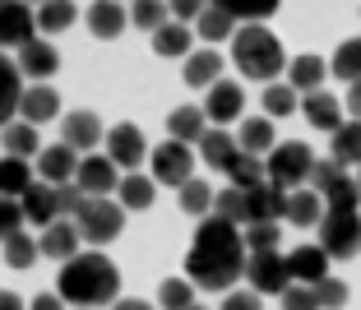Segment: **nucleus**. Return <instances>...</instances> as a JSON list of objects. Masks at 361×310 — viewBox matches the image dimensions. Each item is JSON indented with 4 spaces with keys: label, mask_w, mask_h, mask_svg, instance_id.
Returning <instances> with one entry per match:
<instances>
[{
    "label": "nucleus",
    "mask_w": 361,
    "mask_h": 310,
    "mask_svg": "<svg viewBox=\"0 0 361 310\" xmlns=\"http://www.w3.org/2000/svg\"><path fill=\"white\" fill-rule=\"evenodd\" d=\"M315 227H319V250L329 259L361 255V209H324Z\"/></svg>",
    "instance_id": "5"
},
{
    "label": "nucleus",
    "mask_w": 361,
    "mask_h": 310,
    "mask_svg": "<svg viewBox=\"0 0 361 310\" xmlns=\"http://www.w3.org/2000/svg\"><path fill=\"white\" fill-rule=\"evenodd\" d=\"M0 310H28V306H23V297H14V292H0Z\"/></svg>",
    "instance_id": "57"
},
{
    "label": "nucleus",
    "mask_w": 361,
    "mask_h": 310,
    "mask_svg": "<svg viewBox=\"0 0 361 310\" xmlns=\"http://www.w3.org/2000/svg\"><path fill=\"white\" fill-rule=\"evenodd\" d=\"M14 65H19V75H23V79H32V84H47V79L61 70V51H56L47 37H32V42L19 46Z\"/></svg>",
    "instance_id": "11"
},
{
    "label": "nucleus",
    "mask_w": 361,
    "mask_h": 310,
    "mask_svg": "<svg viewBox=\"0 0 361 310\" xmlns=\"http://www.w3.org/2000/svg\"><path fill=\"white\" fill-rule=\"evenodd\" d=\"M245 283L259 292V297H278L287 287V255L278 250H255V255H245Z\"/></svg>",
    "instance_id": "8"
},
{
    "label": "nucleus",
    "mask_w": 361,
    "mask_h": 310,
    "mask_svg": "<svg viewBox=\"0 0 361 310\" xmlns=\"http://www.w3.org/2000/svg\"><path fill=\"white\" fill-rule=\"evenodd\" d=\"M56 297L65 306H84V310L111 306V301H121V268L102 250H79L56 273Z\"/></svg>",
    "instance_id": "2"
},
{
    "label": "nucleus",
    "mask_w": 361,
    "mask_h": 310,
    "mask_svg": "<svg viewBox=\"0 0 361 310\" xmlns=\"http://www.w3.org/2000/svg\"><path fill=\"white\" fill-rule=\"evenodd\" d=\"M37 255H42V250H37V241H32L28 232H14L10 241H5V264L10 268H32Z\"/></svg>",
    "instance_id": "44"
},
{
    "label": "nucleus",
    "mask_w": 361,
    "mask_h": 310,
    "mask_svg": "<svg viewBox=\"0 0 361 310\" xmlns=\"http://www.w3.org/2000/svg\"><path fill=\"white\" fill-rule=\"evenodd\" d=\"M287 218V190L274 181H259L245 190V223H283Z\"/></svg>",
    "instance_id": "10"
},
{
    "label": "nucleus",
    "mask_w": 361,
    "mask_h": 310,
    "mask_svg": "<svg viewBox=\"0 0 361 310\" xmlns=\"http://www.w3.org/2000/svg\"><path fill=\"white\" fill-rule=\"evenodd\" d=\"M204 5H209V0H167V10H171L176 23H195L204 14Z\"/></svg>",
    "instance_id": "54"
},
{
    "label": "nucleus",
    "mask_w": 361,
    "mask_h": 310,
    "mask_svg": "<svg viewBox=\"0 0 361 310\" xmlns=\"http://www.w3.org/2000/svg\"><path fill=\"white\" fill-rule=\"evenodd\" d=\"M213 213L227 218V223L245 227V190H236V185H227V190L213 194Z\"/></svg>",
    "instance_id": "46"
},
{
    "label": "nucleus",
    "mask_w": 361,
    "mask_h": 310,
    "mask_svg": "<svg viewBox=\"0 0 361 310\" xmlns=\"http://www.w3.org/2000/svg\"><path fill=\"white\" fill-rule=\"evenodd\" d=\"M236 153H241V149H236V135H227L223 125H209V130H204V140L195 144V158L209 162V167H218V171H223Z\"/></svg>",
    "instance_id": "23"
},
{
    "label": "nucleus",
    "mask_w": 361,
    "mask_h": 310,
    "mask_svg": "<svg viewBox=\"0 0 361 310\" xmlns=\"http://www.w3.org/2000/svg\"><path fill=\"white\" fill-rule=\"evenodd\" d=\"M32 310H65V301L56 292H42V297H32Z\"/></svg>",
    "instance_id": "56"
},
{
    "label": "nucleus",
    "mask_w": 361,
    "mask_h": 310,
    "mask_svg": "<svg viewBox=\"0 0 361 310\" xmlns=\"http://www.w3.org/2000/svg\"><path fill=\"white\" fill-rule=\"evenodd\" d=\"M32 185V167L23 158H0V199H19Z\"/></svg>",
    "instance_id": "38"
},
{
    "label": "nucleus",
    "mask_w": 361,
    "mask_h": 310,
    "mask_svg": "<svg viewBox=\"0 0 361 310\" xmlns=\"http://www.w3.org/2000/svg\"><path fill=\"white\" fill-rule=\"evenodd\" d=\"M310 162H315L310 144L287 140V144H274V153L264 158V176L274 185H283V190H301V185H306V176H310Z\"/></svg>",
    "instance_id": "6"
},
{
    "label": "nucleus",
    "mask_w": 361,
    "mask_h": 310,
    "mask_svg": "<svg viewBox=\"0 0 361 310\" xmlns=\"http://www.w3.org/2000/svg\"><path fill=\"white\" fill-rule=\"evenodd\" d=\"M19 209H23V223H32V227H51L56 218H61V209H56V185L32 181L28 190L19 194Z\"/></svg>",
    "instance_id": "18"
},
{
    "label": "nucleus",
    "mask_w": 361,
    "mask_h": 310,
    "mask_svg": "<svg viewBox=\"0 0 361 310\" xmlns=\"http://www.w3.org/2000/svg\"><path fill=\"white\" fill-rule=\"evenodd\" d=\"M301 102H297V88L292 84H269L264 88V116L269 120H278V116H292Z\"/></svg>",
    "instance_id": "43"
},
{
    "label": "nucleus",
    "mask_w": 361,
    "mask_h": 310,
    "mask_svg": "<svg viewBox=\"0 0 361 310\" xmlns=\"http://www.w3.org/2000/svg\"><path fill=\"white\" fill-rule=\"evenodd\" d=\"M278 236H283V223H245L241 227V241L250 255L255 250H278Z\"/></svg>",
    "instance_id": "45"
},
{
    "label": "nucleus",
    "mask_w": 361,
    "mask_h": 310,
    "mask_svg": "<svg viewBox=\"0 0 361 310\" xmlns=\"http://www.w3.org/2000/svg\"><path fill=\"white\" fill-rule=\"evenodd\" d=\"M167 19H171L167 0H130V23H135L139 32H158Z\"/></svg>",
    "instance_id": "40"
},
{
    "label": "nucleus",
    "mask_w": 361,
    "mask_h": 310,
    "mask_svg": "<svg viewBox=\"0 0 361 310\" xmlns=\"http://www.w3.org/2000/svg\"><path fill=\"white\" fill-rule=\"evenodd\" d=\"M343 176H348V171H343L334 158H324V162L315 158V162H310V176H306V181H310V190H315L319 199H324V190H329V185H338Z\"/></svg>",
    "instance_id": "48"
},
{
    "label": "nucleus",
    "mask_w": 361,
    "mask_h": 310,
    "mask_svg": "<svg viewBox=\"0 0 361 310\" xmlns=\"http://www.w3.org/2000/svg\"><path fill=\"white\" fill-rule=\"evenodd\" d=\"M37 171H42V181H47V185L75 181V171H79V153L70 149V144H47V149L37 153Z\"/></svg>",
    "instance_id": "21"
},
{
    "label": "nucleus",
    "mask_w": 361,
    "mask_h": 310,
    "mask_svg": "<svg viewBox=\"0 0 361 310\" xmlns=\"http://www.w3.org/2000/svg\"><path fill=\"white\" fill-rule=\"evenodd\" d=\"M204 130H209V116H204V107H176L167 116V140H180V144H200Z\"/></svg>",
    "instance_id": "28"
},
{
    "label": "nucleus",
    "mask_w": 361,
    "mask_h": 310,
    "mask_svg": "<svg viewBox=\"0 0 361 310\" xmlns=\"http://www.w3.org/2000/svg\"><path fill=\"white\" fill-rule=\"evenodd\" d=\"M287 278L315 287L319 278H329V255H324L319 246H297L292 255H287Z\"/></svg>",
    "instance_id": "20"
},
{
    "label": "nucleus",
    "mask_w": 361,
    "mask_h": 310,
    "mask_svg": "<svg viewBox=\"0 0 361 310\" xmlns=\"http://www.w3.org/2000/svg\"><path fill=\"white\" fill-rule=\"evenodd\" d=\"M190 42H195V28L190 23H176V19H167L153 32V51L158 56H190Z\"/></svg>",
    "instance_id": "34"
},
{
    "label": "nucleus",
    "mask_w": 361,
    "mask_h": 310,
    "mask_svg": "<svg viewBox=\"0 0 361 310\" xmlns=\"http://www.w3.org/2000/svg\"><path fill=\"white\" fill-rule=\"evenodd\" d=\"M158 306L162 310H190L195 306V283L190 278H167L158 287Z\"/></svg>",
    "instance_id": "42"
},
{
    "label": "nucleus",
    "mask_w": 361,
    "mask_h": 310,
    "mask_svg": "<svg viewBox=\"0 0 361 310\" xmlns=\"http://www.w3.org/2000/svg\"><path fill=\"white\" fill-rule=\"evenodd\" d=\"M223 171H227V185H236V190H250V185L269 181L264 176V158H250V153H236Z\"/></svg>",
    "instance_id": "36"
},
{
    "label": "nucleus",
    "mask_w": 361,
    "mask_h": 310,
    "mask_svg": "<svg viewBox=\"0 0 361 310\" xmlns=\"http://www.w3.org/2000/svg\"><path fill=\"white\" fill-rule=\"evenodd\" d=\"M19 97H23V75L19 65L0 51V125H10L19 116Z\"/></svg>",
    "instance_id": "26"
},
{
    "label": "nucleus",
    "mask_w": 361,
    "mask_h": 310,
    "mask_svg": "<svg viewBox=\"0 0 361 310\" xmlns=\"http://www.w3.org/2000/svg\"><path fill=\"white\" fill-rule=\"evenodd\" d=\"M195 149L190 144H180V140H167L158 144V149L149 153V167H153V181L158 185H171V190H180V185L195 176Z\"/></svg>",
    "instance_id": "7"
},
{
    "label": "nucleus",
    "mask_w": 361,
    "mask_h": 310,
    "mask_svg": "<svg viewBox=\"0 0 361 310\" xmlns=\"http://www.w3.org/2000/svg\"><path fill=\"white\" fill-rule=\"evenodd\" d=\"M329 153L338 167H361V120H343L329 135Z\"/></svg>",
    "instance_id": "32"
},
{
    "label": "nucleus",
    "mask_w": 361,
    "mask_h": 310,
    "mask_svg": "<svg viewBox=\"0 0 361 310\" xmlns=\"http://www.w3.org/2000/svg\"><path fill=\"white\" fill-rule=\"evenodd\" d=\"M357 185H361V167H357Z\"/></svg>",
    "instance_id": "60"
},
{
    "label": "nucleus",
    "mask_w": 361,
    "mask_h": 310,
    "mask_svg": "<svg viewBox=\"0 0 361 310\" xmlns=\"http://www.w3.org/2000/svg\"><path fill=\"white\" fill-rule=\"evenodd\" d=\"M14 232H23V209H19V199H0V246Z\"/></svg>",
    "instance_id": "52"
},
{
    "label": "nucleus",
    "mask_w": 361,
    "mask_h": 310,
    "mask_svg": "<svg viewBox=\"0 0 361 310\" xmlns=\"http://www.w3.org/2000/svg\"><path fill=\"white\" fill-rule=\"evenodd\" d=\"M190 310H204V306H190Z\"/></svg>",
    "instance_id": "61"
},
{
    "label": "nucleus",
    "mask_w": 361,
    "mask_h": 310,
    "mask_svg": "<svg viewBox=\"0 0 361 310\" xmlns=\"http://www.w3.org/2000/svg\"><path fill=\"white\" fill-rule=\"evenodd\" d=\"M56 116H61V93H56V88H47V84L23 88L19 120H28V125H47V120H56Z\"/></svg>",
    "instance_id": "19"
},
{
    "label": "nucleus",
    "mask_w": 361,
    "mask_h": 310,
    "mask_svg": "<svg viewBox=\"0 0 361 310\" xmlns=\"http://www.w3.org/2000/svg\"><path fill=\"white\" fill-rule=\"evenodd\" d=\"M32 28H37L32 5H23V0H0V51H5V46L19 51L23 42H32Z\"/></svg>",
    "instance_id": "14"
},
{
    "label": "nucleus",
    "mask_w": 361,
    "mask_h": 310,
    "mask_svg": "<svg viewBox=\"0 0 361 310\" xmlns=\"http://www.w3.org/2000/svg\"><path fill=\"white\" fill-rule=\"evenodd\" d=\"M278 301H283V310H319L315 287H306V283H287V287L278 292Z\"/></svg>",
    "instance_id": "50"
},
{
    "label": "nucleus",
    "mask_w": 361,
    "mask_h": 310,
    "mask_svg": "<svg viewBox=\"0 0 361 310\" xmlns=\"http://www.w3.org/2000/svg\"><path fill=\"white\" fill-rule=\"evenodd\" d=\"M319 218H324V199H319L310 185L287 190V223H292V227H315Z\"/></svg>",
    "instance_id": "31"
},
{
    "label": "nucleus",
    "mask_w": 361,
    "mask_h": 310,
    "mask_svg": "<svg viewBox=\"0 0 361 310\" xmlns=\"http://www.w3.org/2000/svg\"><path fill=\"white\" fill-rule=\"evenodd\" d=\"M61 144H70L75 153H93L102 144V120L97 111H70L61 125Z\"/></svg>",
    "instance_id": "17"
},
{
    "label": "nucleus",
    "mask_w": 361,
    "mask_h": 310,
    "mask_svg": "<svg viewBox=\"0 0 361 310\" xmlns=\"http://www.w3.org/2000/svg\"><path fill=\"white\" fill-rule=\"evenodd\" d=\"M180 213H190V218H209L213 213V185L209 181H200V176H190V181H185V185H180Z\"/></svg>",
    "instance_id": "35"
},
{
    "label": "nucleus",
    "mask_w": 361,
    "mask_h": 310,
    "mask_svg": "<svg viewBox=\"0 0 361 310\" xmlns=\"http://www.w3.org/2000/svg\"><path fill=\"white\" fill-rule=\"evenodd\" d=\"M32 19H37V28H42V32H65L70 23L79 19V10H75V0H47V5L32 10Z\"/></svg>",
    "instance_id": "37"
},
{
    "label": "nucleus",
    "mask_w": 361,
    "mask_h": 310,
    "mask_svg": "<svg viewBox=\"0 0 361 310\" xmlns=\"http://www.w3.org/2000/svg\"><path fill=\"white\" fill-rule=\"evenodd\" d=\"M218 10H227L232 19H245V23H264L269 14H278V0H209Z\"/></svg>",
    "instance_id": "41"
},
{
    "label": "nucleus",
    "mask_w": 361,
    "mask_h": 310,
    "mask_svg": "<svg viewBox=\"0 0 361 310\" xmlns=\"http://www.w3.org/2000/svg\"><path fill=\"white\" fill-rule=\"evenodd\" d=\"M274 120L269 116H255V120H245L241 130H236V149L250 153V158H269L274 153Z\"/></svg>",
    "instance_id": "30"
},
{
    "label": "nucleus",
    "mask_w": 361,
    "mask_h": 310,
    "mask_svg": "<svg viewBox=\"0 0 361 310\" xmlns=\"http://www.w3.org/2000/svg\"><path fill=\"white\" fill-rule=\"evenodd\" d=\"M111 310H149V306H144V301H126V297H121V301H111Z\"/></svg>",
    "instance_id": "58"
},
{
    "label": "nucleus",
    "mask_w": 361,
    "mask_h": 310,
    "mask_svg": "<svg viewBox=\"0 0 361 310\" xmlns=\"http://www.w3.org/2000/svg\"><path fill=\"white\" fill-rule=\"evenodd\" d=\"M329 75H334V79H343V84H357V79H361V37H348V42L334 51Z\"/></svg>",
    "instance_id": "39"
},
{
    "label": "nucleus",
    "mask_w": 361,
    "mask_h": 310,
    "mask_svg": "<svg viewBox=\"0 0 361 310\" xmlns=\"http://www.w3.org/2000/svg\"><path fill=\"white\" fill-rule=\"evenodd\" d=\"M324 209H361V185L357 176H343L338 185L324 190Z\"/></svg>",
    "instance_id": "47"
},
{
    "label": "nucleus",
    "mask_w": 361,
    "mask_h": 310,
    "mask_svg": "<svg viewBox=\"0 0 361 310\" xmlns=\"http://www.w3.org/2000/svg\"><path fill=\"white\" fill-rule=\"evenodd\" d=\"M329 79V61H319V56H297V61L287 65V84L297 88V93H319Z\"/></svg>",
    "instance_id": "27"
},
{
    "label": "nucleus",
    "mask_w": 361,
    "mask_h": 310,
    "mask_svg": "<svg viewBox=\"0 0 361 310\" xmlns=\"http://www.w3.org/2000/svg\"><path fill=\"white\" fill-rule=\"evenodd\" d=\"M236 28H241V23H236L227 10H218V5H204V14L195 19V37H204L209 46L232 42V37H236Z\"/></svg>",
    "instance_id": "29"
},
{
    "label": "nucleus",
    "mask_w": 361,
    "mask_h": 310,
    "mask_svg": "<svg viewBox=\"0 0 361 310\" xmlns=\"http://www.w3.org/2000/svg\"><path fill=\"white\" fill-rule=\"evenodd\" d=\"M241 111H245L241 84H232V79H218L213 88H204V116H209L213 125H232Z\"/></svg>",
    "instance_id": "13"
},
{
    "label": "nucleus",
    "mask_w": 361,
    "mask_h": 310,
    "mask_svg": "<svg viewBox=\"0 0 361 310\" xmlns=\"http://www.w3.org/2000/svg\"><path fill=\"white\" fill-rule=\"evenodd\" d=\"M223 310H264V306H259V292L255 287H232L223 297Z\"/></svg>",
    "instance_id": "53"
},
{
    "label": "nucleus",
    "mask_w": 361,
    "mask_h": 310,
    "mask_svg": "<svg viewBox=\"0 0 361 310\" xmlns=\"http://www.w3.org/2000/svg\"><path fill=\"white\" fill-rule=\"evenodd\" d=\"M232 61L245 79H259V84H278V75L287 70V56H283V42L264 23H241L232 37Z\"/></svg>",
    "instance_id": "3"
},
{
    "label": "nucleus",
    "mask_w": 361,
    "mask_h": 310,
    "mask_svg": "<svg viewBox=\"0 0 361 310\" xmlns=\"http://www.w3.org/2000/svg\"><path fill=\"white\" fill-rule=\"evenodd\" d=\"M84 199H88V194H84L79 181H61V185H56V209H61V218H75L79 209H84Z\"/></svg>",
    "instance_id": "51"
},
{
    "label": "nucleus",
    "mask_w": 361,
    "mask_h": 310,
    "mask_svg": "<svg viewBox=\"0 0 361 310\" xmlns=\"http://www.w3.org/2000/svg\"><path fill=\"white\" fill-rule=\"evenodd\" d=\"M79 227L75 218H56L51 227H42V241H37V250H42L47 259H56V264H65V259H75L79 255Z\"/></svg>",
    "instance_id": "16"
},
{
    "label": "nucleus",
    "mask_w": 361,
    "mask_h": 310,
    "mask_svg": "<svg viewBox=\"0 0 361 310\" xmlns=\"http://www.w3.org/2000/svg\"><path fill=\"white\" fill-rule=\"evenodd\" d=\"M84 23H88V32H93L97 42H111V37H121V32L130 28V10L121 0H93Z\"/></svg>",
    "instance_id": "15"
},
{
    "label": "nucleus",
    "mask_w": 361,
    "mask_h": 310,
    "mask_svg": "<svg viewBox=\"0 0 361 310\" xmlns=\"http://www.w3.org/2000/svg\"><path fill=\"white\" fill-rule=\"evenodd\" d=\"M23 5H32V10H37V5H47V0H23Z\"/></svg>",
    "instance_id": "59"
},
{
    "label": "nucleus",
    "mask_w": 361,
    "mask_h": 310,
    "mask_svg": "<svg viewBox=\"0 0 361 310\" xmlns=\"http://www.w3.org/2000/svg\"><path fill=\"white\" fill-rule=\"evenodd\" d=\"M223 79V56L218 51H190L185 56V84L190 88H213Z\"/></svg>",
    "instance_id": "33"
},
{
    "label": "nucleus",
    "mask_w": 361,
    "mask_h": 310,
    "mask_svg": "<svg viewBox=\"0 0 361 310\" xmlns=\"http://www.w3.org/2000/svg\"><path fill=\"white\" fill-rule=\"evenodd\" d=\"M245 241H241V227L227 223V218L209 213L200 218L195 227V246L185 255V273H190L195 287L204 292H232L236 278H245Z\"/></svg>",
    "instance_id": "1"
},
{
    "label": "nucleus",
    "mask_w": 361,
    "mask_h": 310,
    "mask_svg": "<svg viewBox=\"0 0 361 310\" xmlns=\"http://www.w3.org/2000/svg\"><path fill=\"white\" fill-rule=\"evenodd\" d=\"M301 116L310 120L315 130H338L343 125V102L329 93V88H319V93H306V102H301Z\"/></svg>",
    "instance_id": "22"
},
{
    "label": "nucleus",
    "mask_w": 361,
    "mask_h": 310,
    "mask_svg": "<svg viewBox=\"0 0 361 310\" xmlns=\"http://www.w3.org/2000/svg\"><path fill=\"white\" fill-rule=\"evenodd\" d=\"M75 181L84 185V194H116V185H121V167L111 158H102V153H84L79 158V171H75Z\"/></svg>",
    "instance_id": "12"
},
{
    "label": "nucleus",
    "mask_w": 361,
    "mask_h": 310,
    "mask_svg": "<svg viewBox=\"0 0 361 310\" xmlns=\"http://www.w3.org/2000/svg\"><path fill=\"white\" fill-rule=\"evenodd\" d=\"M75 227H79V241H88V246H106V241H116L121 232H126V209H121L111 194H88L84 209L75 213Z\"/></svg>",
    "instance_id": "4"
},
{
    "label": "nucleus",
    "mask_w": 361,
    "mask_h": 310,
    "mask_svg": "<svg viewBox=\"0 0 361 310\" xmlns=\"http://www.w3.org/2000/svg\"><path fill=\"white\" fill-rule=\"evenodd\" d=\"M343 107L352 111V120H361V79H357V84H348V102H343Z\"/></svg>",
    "instance_id": "55"
},
{
    "label": "nucleus",
    "mask_w": 361,
    "mask_h": 310,
    "mask_svg": "<svg viewBox=\"0 0 361 310\" xmlns=\"http://www.w3.org/2000/svg\"><path fill=\"white\" fill-rule=\"evenodd\" d=\"M106 158L116 162L121 171H139V167H144V158H149L144 130H139V125H130V120L111 125V130H106Z\"/></svg>",
    "instance_id": "9"
},
{
    "label": "nucleus",
    "mask_w": 361,
    "mask_h": 310,
    "mask_svg": "<svg viewBox=\"0 0 361 310\" xmlns=\"http://www.w3.org/2000/svg\"><path fill=\"white\" fill-rule=\"evenodd\" d=\"M0 149H5V158H37L42 153V140H37V125H28V120L14 116L10 125L0 130Z\"/></svg>",
    "instance_id": "24"
},
{
    "label": "nucleus",
    "mask_w": 361,
    "mask_h": 310,
    "mask_svg": "<svg viewBox=\"0 0 361 310\" xmlns=\"http://www.w3.org/2000/svg\"><path fill=\"white\" fill-rule=\"evenodd\" d=\"M315 301H319V310H343V306H348V283L319 278L315 283Z\"/></svg>",
    "instance_id": "49"
},
{
    "label": "nucleus",
    "mask_w": 361,
    "mask_h": 310,
    "mask_svg": "<svg viewBox=\"0 0 361 310\" xmlns=\"http://www.w3.org/2000/svg\"><path fill=\"white\" fill-rule=\"evenodd\" d=\"M153 199H158V181H153V176H144V171H126V176H121V185H116L121 209H139V213H144Z\"/></svg>",
    "instance_id": "25"
}]
</instances>
